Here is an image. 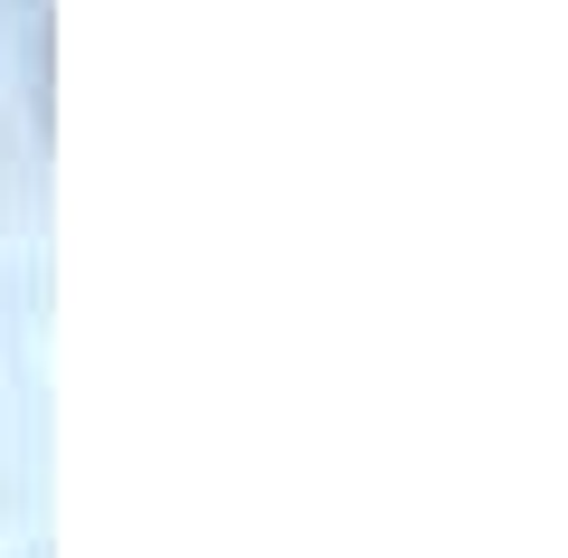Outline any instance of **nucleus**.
Here are the masks:
<instances>
[]
</instances>
